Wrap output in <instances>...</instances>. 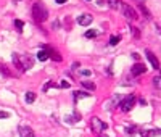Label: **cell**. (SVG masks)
<instances>
[{
	"mask_svg": "<svg viewBox=\"0 0 161 137\" xmlns=\"http://www.w3.org/2000/svg\"><path fill=\"white\" fill-rule=\"evenodd\" d=\"M32 16L37 23H44L49 18V12H47V7L42 2H34L32 5Z\"/></svg>",
	"mask_w": 161,
	"mask_h": 137,
	"instance_id": "1",
	"label": "cell"
},
{
	"mask_svg": "<svg viewBox=\"0 0 161 137\" xmlns=\"http://www.w3.org/2000/svg\"><path fill=\"white\" fill-rule=\"evenodd\" d=\"M121 10H122V15H124L127 20H137V18H139L135 10L130 5H127V3H121Z\"/></svg>",
	"mask_w": 161,
	"mask_h": 137,
	"instance_id": "2",
	"label": "cell"
},
{
	"mask_svg": "<svg viewBox=\"0 0 161 137\" xmlns=\"http://www.w3.org/2000/svg\"><path fill=\"white\" fill-rule=\"evenodd\" d=\"M134 103H135V97H134V95H129V97H126L124 100H121L119 108L122 110V111H130L132 106H134Z\"/></svg>",
	"mask_w": 161,
	"mask_h": 137,
	"instance_id": "3",
	"label": "cell"
},
{
	"mask_svg": "<svg viewBox=\"0 0 161 137\" xmlns=\"http://www.w3.org/2000/svg\"><path fill=\"white\" fill-rule=\"evenodd\" d=\"M92 129H93L95 134H102L103 131L107 129V124L103 123L100 118H93V120H92Z\"/></svg>",
	"mask_w": 161,
	"mask_h": 137,
	"instance_id": "4",
	"label": "cell"
},
{
	"mask_svg": "<svg viewBox=\"0 0 161 137\" xmlns=\"http://www.w3.org/2000/svg\"><path fill=\"white\" fill-rule=\"evenodd\" d=\"M20 135L21 137H36V132L29 126H20Z\"/></svg>",
	"mask_w": 161,
	"mask_h": 137,
	"instance_id": "5",
	"label": "cell"
},
{
	"mask_svg": "<svg viewBox=\"0 0 161 137\" xmlns=\"http://www.w3.org/2000/svg\"><path fill=\"white\" fill-rule=\"evenodd\" d=\"M145 71H147L145 65H142V63H135V65L132 66V76H140V74H144Z\"/></svg>",
	"mask_w": 161,
	"mask_h": 137,
	"instance_id": "6",
	"label": "cell"
},
{
	"mask_svg": "<svg viewBox=\"0 0 161 137\" xmlns=\"http://www.w3.org/2000/svg\"><path fill=\"white\" fill-rule=\"evenodd\" d=\"M92 15H89V13H84V15H81L79 18H78V23L81 24V26H89L90 23H92Z\"/></svg>",
	"mask_w": 161,
	"mask_h": 137,
	"instance_id": "7",
	"label": "cell"
},
{
	"mask_svg": "<svg viewBox=\"0 0 161 137\" xmlns=\"http://www.w3.org/2000/svg\"><path fill=\"white\" fill-rule=\"evenodd\" d=\"M147 58L150 60V63H151V66L153 68H159V61H158V58H156V55L151 52V50H147Z\"/></svg>",
	"mask_w": 161,
	"mask_h": 137,
	"instance_id": "8",
	"label": "cell"
},
{
	"mask_svg": "<svg viewBox=\"0 0 161 137\" xmlns=\"http://www.w3.org/2000/svg\"><path fill=\"white\" fill-rule=\"evenodd\" d=\"M118 102H119V95L116 94V95H113L108 102H105V110H113L118 105Z\"/></svg>",
	"mask_w": 161,
	"mask_h": 137,
	"instance_id": "9",
	"label": "cell"
},
{
	"mask_svg": "<svg viewBox=\"0 0 161 137\" xmlns=\"http://www.w3.org/2000/svg\"><path fill=\"white\" fill-rule=\"evenodd\" d=\"M44 50H47V53H49V58H52V60H55V61H61V60H63L61 55L56 52V50H53V49H50V47H45Z\"/></svg>",
	"mask_w": 161,
	"mask_h": 137,
	"instance_id": "10",
	"label": "cell"
},
{
	"mask_svg": "<svg viewBox=\"0 0 161 137\" xmlns=\"http://www.w3.org/2000/svg\"><path fill=\"white\" fill-rule=\"evenodd\" d=\"M20 61H21V66L24 71H27L31 66H32V60L27 57V55H23V57H20Z\"/></svg>",
	"mask_w": 161,
	"mask_h": 137,
	"instance_id": "11",
	"label": "cell"
},
{
	"mask_svg": "<svg viewBox=\"0 0 161 137\" xmlns=\"http://www.w3.org/2000/svg\"><path fill=\"white\" fill-rule=\"evenodd\" d=\"M12 58H13V63H15V66L18 68V71H21V73H23L24 69H23V66H21V61H20V55H18V53H13V57H12Z\"/></svg>",
	"mask_w": 161,
	"mask_h": 137,
	"instance_id": "12",
	"label": "cell"
},
{
	"mask_svg": "<svg viewBox=\"0 0 161 137\" xmlns=\"http://www.w3.org/2000/svg\"><path fill=\"white\" fill-rule=\"evenodd\" d=\"M139 10L142 12V15H144V16L147 18V20H151V13L148 12V8H147V7H144V3H140V5H139Z\"/></svg>",
	"mask_w": 161,
	"mask_h": 137,
	"instance_id": "13",
	"label": "cell"
},
{
	"mask_svg": "<svg viewBox=\"0 0 161 137\" xmlns=\"http://www.w3.org/2000/svg\"><path fill=\"white\" fill-rule=\"evenodd\" d=\"M107 2H108V5L113 8V10H119V7L122 3V2H119V0H107Z\"/></svg>",
	"mask_w": 161,
	"mask_h": 137,
	"instance_id": "14",
	"label": "cell"
},
{
	"mask_svg": "<svg viewBox=\"0 0 161 137\" xmlns=\"http://www.w3.org/2000/svg\"><path fill=\"white\" fill-rule=\"evenodd\" d=\"M87 97H90V94L81 92V90H76V92H74V98H76V100H79V98H87Z\"/></svg>",
	"mask_w": 161,
	"mask_h": 137,
	"instance_id": "15",
	"label": "cell"
},
{
	"mask_svg": "<svg viewBox=\"0 0 161 137\" xmlns=\"http://www.w3.org/2000/svg\"><path fill=\"white\" fill-rule=\"evenodd\" d=\"M37 58H39L40 61H45L47 58H49V53H47V50H40L39 53H37Z\"/></svg>",
	"mask_w": 161,
	"mask_h": 137,
	"instance_id": "16",
	"label": "cell"
},
{
	"mask_svg": "<svg viewBox=\"0 0 161 137\" xmlns=\"http://www.w3.org/2000/svg\"><path fill=\"white\" fill-rule=\"evenodd\" d=\"M0 73H2V74H5V76H12V71L8 69L3 63H0Z\"/></svg>",
	"mask_w": 161,
	"mask_h": 137,
	"instance_id": "17",
	"label": "cell"
},
{
	"mask_svg": "<svg viewBox=\"0 0 161 137\" xmlns=\"http://www.w3.org/2000/svg\"><path fill=\"white\" fill-rule=\"evenodd\" d=\"M82 86L87 87V89H90V90H95V84H93L92 81H82Z\"/></svg>",
	"mask_w": 161,
	"mask_h": 137,
	"instance_id": "18",
	"label": "cell"
},
{
	"mask_svg": "<svg viewBox=\"0 0 161 137\" xmlns=\"http://www.w3.org/2000/svg\"><path fill=\"white\" fill-rule=\"evenodd\" d=\"M153 86H155L158 90H161V76H155V78H153Z\"/></svg>",
	"mask_w": 161,
	"mask_h": 137,
	"instance_id": "19",
	"label": "cell"
},
{
	"mask_svg": "<svg viewBox=\"0 0 161 137\" xmlns=\"http://www.w3.org/2000/svg\"><path fill=\"white\" fill-rule=\"evenodd\" d=\"M34 100H36V94H34V92H27V94H26V102H27V103H32Z\"/></svg>",
	"mask_w": 161,
	"mask_h": 137,
	"instance_id": "20",
	"label": "cell"
},
{
	"mask_svg": "<svg viewBox=\"0 0 161 137\" xmlns=\"http://www.w3.org/2000/svg\"><path fill=\"white\" fill-rule=\"evenodd\" d=\"M119 40H121V35H111L110 44H111V45H116V44H119Z\"/></svg>",
	"mask_w": 161,
	"mask_h": 137,
	"instance_id": "21",
	"label": "cell"
},
{
	"mask_svg": "<svg viewBox=\"0 0 161 137\" xmlns=\"http://www.w3.org/2000/svg\"><path fill=\"white\" fill-rule=\"evenodd\" d=\"M15 26H16V29H18V31H23L24 23H23L21 20H15Z\"/></svg>",
	"mask_w": 161,
	"mask_h": 137,
	"instance_id": "22",
	"label": "cell"
},
{
	"mask_svg": "<svg viewBox=\"0 0 161 137\" xmlns=\"http://www.w3.org/2000/svg\"><path fill=\"white\" fill-rule=\"evenodd\" d=\"M159 132L161 131H148V132H144V137H151V135H156Z\"/></svg>",
	"mask_w": 161,
	"mask_h": 137,
	"instance_id": "23",
	"label": "cell"
},
{
	"mask_svg": "<svg viewBox=\"0 0 161 137\" xmlns=\"http://www.w3.org/2000/svg\"><path fill=\"white\" fill-rule=\"evenodd\" d=\"M130 32L134 34V37H137V39L140 37V32H139V29H137V27H130Z\"/></svg>",
	"mask_w": 161,
	"mask_h": 137,
	"instance_id": "24",
	"label": "cell"
},
{
	"mask_svg": "<svg viewBox=\"0 0 161 137\" xmlns=\"http://www.w3.org/2000/svg\"><path fill=\"white\" fill-rule=\"evenodd\" d=\"M50 87H56V84H55V82H47V84L44 86V90H45V92H47V90H49Z\"/></svg>",
	"mask_w": 161,
	"mask_h": 137,
	"instance_id": "25",
	"label": "cell"
},
{
	"mask_svg": "<svg viewBox=\"0 0 161 137\" xmlns=\"http://www.w3.org/2000/svg\"><path fill=\"white\" fill-rule=\"evenodd\" d=\"M95 35H97V32H95V31H87V32H86V37H89V39L95 37Z\"/></svg>",
	"mask_w": 161,
	"mask_h": 137,
	"instance_id": "26",
	"label": "cell"
},
{
	"mask_svg": "<svg viewBox=\"0 0 161 137\" xmlns=\"http://www.w3.org/2000/svg\"><path fill=\"white\" fill-rule=\"evenodd\" d=\"M60 87L68 89V87H69V82H68V81H61V82H60Z\"/></svg>",
	"mask_w": 161,
	"mask_h": 137,
	"instance_id": "27",
	"label": "cell"
},
{
	"mask_svg": "<svg viewBox=\"0 0 161 137\" xmlns=\"http://www.w3.org/2000/svg\"><path fill=\"white\" fill-rule=\"evenodd\" d=\"M3 118H10V113L8 111H0V120H3Z\"/></svg>",
	"mask_w": 161,
	"mask_h": 137,
	"instance_id": "28",
	"label": "cell"
},
{
	"mask_svg": "<svg viewBox=\"0 0 161 137\" xmlns=\"http://www.w3.org/2000/svg\"><path fill=\"white\" fill-rule=\"evenodd\" d=\"M81 73H82V74H84V76H90V74H92V73H90L89 69H82Z\"/></svg>",
	"mask_w": 161,
	"mask_h": 137,
	"instance_id": "29",
	"label": "cell"
},
{
	"mask_svg": "<svg viewBox=\"0 0 161 137\" xmlns=\"http://www.w3.org/2000/svg\"><path fill=\"white\" fill-rule=\"evenodd\" d=\"M132 57H134V60H137V61L140 60V55L139 53H132Z\"/></svg>",
	"mask_w": 161,
	"mask_h": 137,
	"instance_id": "30",
	"label": "cell"
},
{
	"mask_svg": "<svg viewBox=\"0 0 161 137\" xmlns=\"http://www.w3.org/2000/svg\"><path fill=\"white\" fill-rule=\"evenodd\" d=\"M64 2H68V0H56V3H60V5H61V3H64Z\"/></svg>",
	"mask_w": 161,
	"mask_h": 137,
	"instance_id": "31",
	"label": "cell"
},
{
	"mask_svg": "<svg viewBox=\"0 0 161 137\" xmlns=\"http://www.w3.org/2000/svg\"><path fill=\"white\" fill-rule=\"evenodd\" d=\"M135 2H139V5H140V3H144V2H145V0H135Z\"/></svg>",
	"mask_w": 161,
	"mask_h": 137,
	"instance_id": "32",
	"label": "cell"
},
{
	"mask_svg": "<svg viewBox=\"0 0 161 137\" xmlns=\"http://www.w3.org/2000/svg\"><path fill=\"white\" fill-rule=\"evenodd\" d=\"M100 137H108V135H103V134H100Z\"/></svg>",
	"mask_w": 161,
	"mask_h": 137,
	"instance_id": "33",
	"label": "cell"
},
{
	"mask_svg": "<svg viewBox=\"0 0 161 137\" xmlns=\"http://www.w3.org/2000/svg\"><path fill=\"white\" fill-rule=\"evenodd\" d=\"M13 2H21V0H13Z\"/></svg>",
	"mask_w": 161,
	"mask_h": 137,
	"instance_id": "34",
	"label": "cell"
},
{
	"mask_svg": "<svg viewBox=\"0 0 161 137\" xmlns=\"http://www.w3.org/2000/svg\"><path fill=\"white\" fill-rule=\"evenodd\" d=\"M159 71H161V68H159Z\"/></svg>",
	"mask_w": 161,
	"mask_h": 137,
	"instance_id": "35",
	"label": "cell"
}]
</instances>
